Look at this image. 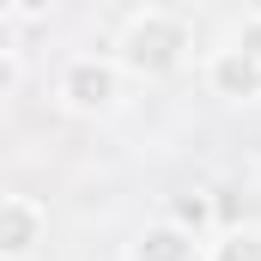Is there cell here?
<instances>
[{
	"instance_id": "6da1fadb",
	"label": "cell",
	"mask_w": 261,
	"mask_h": 261,
	"mask_svg": "<svg viewBox=\"0 0 261 261\" xmlns=\"http://www.w3.org/2000/svg\"><path fill=\"white\" fill-rule=\"evenodd\" d=\"M122 67H128L134 79H164V73H176L182 67V49H189V24L176 18V12H158V6H146V12H134L128 31H122Z\"/></svg>"
},
{
	"instance_id": "7a4b0ae2",
	"label": "cell",
	"mask_w": 261,
	"mask_h": 261,
	"mask_svg": "<svg viewBox=\"0 0 261 261\" xmlns=\"http://www.w3.org/2000/svg\"><path fill=\"white\" fill-rule=\"evenodd\" d=\"M61 103L73 116H110L122 103V73L116 61H97V55H79L61 73Z\"/></svg>"
},
{
	"instance_id": "3957f363",
	"label": "cell",
	"mask_w": 261,
	"mask_h": 261,
	"mask_svg": "<svg viewBox=\"0 0 261 261\" xmlns=\"http://www.w3.org/2000/svg\"><path fill=\"white\" fill-rule=\"evenodd\" d=\"M206 91L213 97H231V103H255L261 97V55L249 49H219L213 61H206Z\"/></svg>"
},
{
	"instance_id": "277c9868",
	"label": "cell",
	"mask_w": 261,
	"mask_h": 261,
	"mask_svg": "<svg viewBox=\"0 0 261 261\" xmlns=\"http://www.w3.org/2000/svg\"><path fill=\"white\" fill-rule=\"evenodd\" d=\"M49 231V213L37 206L31 195H6L0 200V255L6 261H24Z\"/></svg>"
},
{
	"instance_id": "5b68a950",
	"label": "cell",
	"mask_w": 261,
	"mask_h": 261,
	"mask_svg": "<svg viewBox=\"0 0 261 261\" xmlns=\"http://www.w3.org/2000/svg\"><path fill=\"white\" fill-rule=\"evenodd\" d=\"M128 261H195V237L176 231L170 219H164V225H146V231L134 237Z\"/></svg>"
},
{
	"instance_id": "8992f818",
	"label": "cell",
	"mask_w": 261,
	"mask_h": 261,
	"mask_svg": "<svg viewBox=\"0 0 261 261\" xmlns=\"http://www.w3.org/2000/svg\"><path fill=\"white\" fill-rule=\"evenodd\" d=\"M213 213H219V206H213L206 195H170V225L189 231V237H200V231L213 225Z\"/></svg>"
},
{
	"instance_id": "52a82bcc",
	"label": "cell",
	"mask_w": 261,
	"mask_h": 261,
	"mask_svg": "<svg viewBox=\"0 0 261 261\" xmlns=\"http://www.w3.org/2000/svg\"><path fill=\"white\" fill-rule=\"evenodd\" d=\"M213 261H261V231L255 225H237L213 243Z\"/></svg>"
},
{
	"instance_id": "ba28073f",
	"label": "cell",
	"mask_w": 261,
	"mask_h": 261,
	"mask_svg": "<svg viewBox=\"0 0 261 261\" xmlns=\"http://www.w3.org/2000/svg\"><path fill=\"white\" fill-rule=\"evenodd\" d=\"M18 91V49H0V97Z\"/></svg>"
},
{
	"instance_id": "9c48e42d",
	"label": "cell",
	"mask_w": 261,
	"mask_h": 261,
	"mask_svg": "<svg viewBox=\"0 0 261 261\" xmlns=\"http://www.w3.org/2000/svg\"><path fill=\"white\" fill-rule=\"evenodd\" d=\"M237 49L261 55V12H249V18H243V31H237Z\"/></svg>"
},
{
	"instance_id": "30bf717a",
	"label": "cell",
	"mask_w": 261,
	"mask_h": 261,
	"mask_svg": "<svg viewBox=\"0 0 261 261\" xmlns=\"http://www.w3.org/2000/svg\"><path fill=\"white\" fill-rule=\"evenodd\" d=\"M255 176H261V158H255Z\"/></svg>"
}]
</instances>
